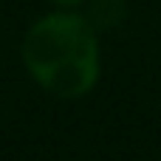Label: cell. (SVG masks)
I'll return each instance as SVG.
<instances>
[{
	"mask_svg": "<svg viewBox=\"0 0 161 161\" xmlns=\"http://www.w3.org/2000/svg\"><path fill=\"white\" fill-rule=\"evenodd\" d=\"M23 62L45 91L65 99L82 96L99 79L96 28L79 14H48L28 28Z\"/></svg>",
	"mask_w": 161,
	"mask_h": 161,
	"instance_id": "1",
	"label": "cell"
},
{
	"mask_svg": "<svg viewBox=\"0 0 161 161\" xmlns=\"http://www.w3.org/2000/svg\"><path fill=\"white\" fill-rule=\"evenodd\" d=\"M127 17V3L125 0H91L88 23L93 28H116Z\"/></svg>",
	"mask_w": 161,
	"mask_h": 161,
	"instance_id": "2",
	"label": "cell"
},
{
	"mask_svg": "<svg viewBox=\"0 0 161 161\" xmlns=\"http://www.w3.org/2000/svg\"><path fill=\"white\" fill-rule=\"evenodd\" d=\"M54 3H59V6H76V3H82V0H54Z\"/></svg>",
	"mask_w": 161,
	"mask_h": 161,
	"instance_id": "3",
	"label": "cell"
}]
</instances>
